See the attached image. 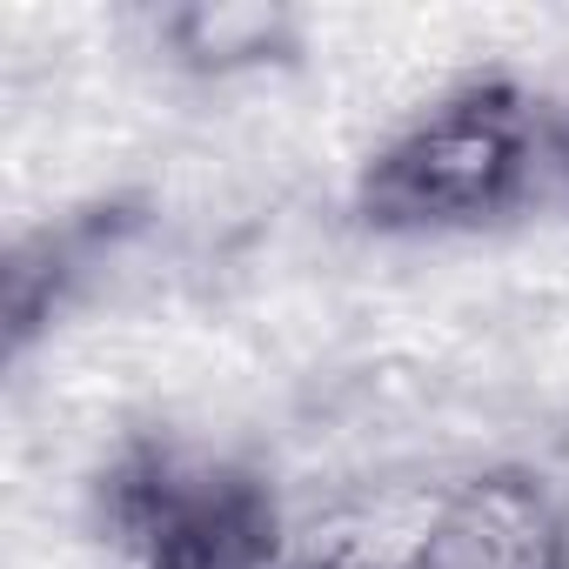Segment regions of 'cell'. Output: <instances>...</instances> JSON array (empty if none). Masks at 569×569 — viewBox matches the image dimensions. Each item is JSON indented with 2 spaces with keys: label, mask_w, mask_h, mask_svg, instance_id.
Here are the masks:
<instances>
[{
  "label": "cell",
  "mask_w": 569,
  "mask_h": 569,
  "mask_svg": "<svg viewBox=\"0 0 569 569\" xmlns=\"http://www.w3.org/2000/svg\"><path fill=\"white\" fill-rule=\"evenodd\" d=\"M108 542L134 569H296L274 489L248 462L134 436L94 482Z\"/></svg>",
  "instance_id": "obj_1"
},
{
  "label": "cell",
  "mask_w": 569,
  "mask_h": 569,
  "mask_svg": "<svg viewBox=\"0 0 569 569\" xmlns=\"http://www.w3.org/2000/svg\"><path fill=\"white\" fill-rule=\"evenodd\" d=\"M536 168V108L516 81H469L369 154L356 214L382 234L476 228L522 201Z\"/></svg>",
  "instance_id": "obj_2"
},
{
  "label": "cell",
  "mask_w": 569,
  "mask_h": 569,
  "mask_svg": "<svg viewBox=\"0 0 569 569\" xmlns=\"http://www.w3.org/2000/svg\"><path fill=\"white\" fill-rule=\"evenodd\" d=\"M296 569H569V522L536 476L482 469L429 502L402 556H369L362 542H336Z\"/></svg>",
  "instance_id": "obj_3"
},
{
  "label": "cell",
  "mask_w": 569,
  "mask_h": 569,
  "mask_svg": "<svg viewBox=\"0 0 569 569\" xmlns=\"http://www.w3.org/2000/svg\"><path fill=\"white\" fill-rule=\"evenodd\" d=\"M141 214L128 201H101V208H81L54 228H34L28 241H14L8 254V274H0V302H8V356H28V342L54 322V309L68 302L74 281L134 228Z\"/></svg>",
  "instance_id": "obj_4"
},
{
  "label": "cell",
  "mask_w": 569,
  "mask_h": 569,
  "mask_svg": "<svg viewBox=\"0 0 569 569\" xmlns=\"http://www.w3.org/2000/svg\"><path fill=\"white\" fill-rule=\"evenodd\" d=\"M161 48L174 68L228 81V74H261L289 68L302 54V21L274 0H188L161 14Z\"/></svg>",
  "instance_id": "obj_5"
},
{
  "label": "cell",
  "mask_w": 569,
  "mask_h": 569,
  "mask_svg": "<svg viewBox=\"0 0 569 569\" xmlns=\"http://www.w3.org/2000/svg\"><path fill=\"white\" fill-rule=\"evenodd\" d=\"M562 168H569V134H562Z\"/></svg>",
  "instance_id": "obj_6"
}]
</instances>
